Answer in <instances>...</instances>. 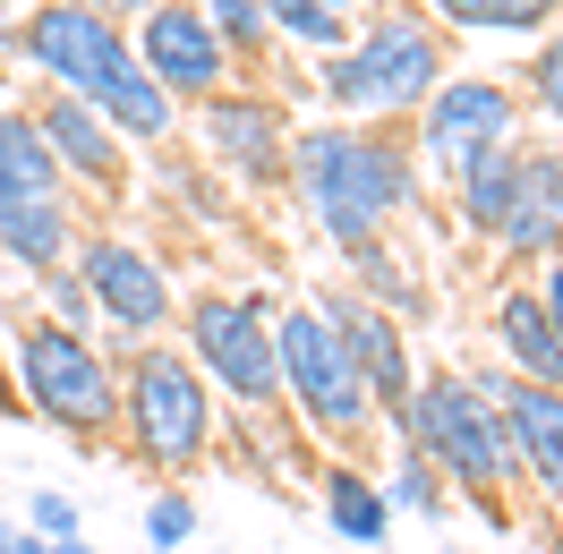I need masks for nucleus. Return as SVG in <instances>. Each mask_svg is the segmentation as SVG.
Masks as SVG:
<instances>
[{
	"mask_svg": "<svg viewBox=\"0 0 563 554\" xmlns=\"http://www.w3.org/2000/svg\"><path fill=\"white\" fill-rule=\"evenodd\" d=\"M18 52H26L69 103L103 111L111 137H137V145L172 137V95L137 69L120 18L86 9V0H43V9H26V26H18Z\"/></svg>",
	"mask_w": 563,
	"mask_h": 554,
	"instance_id": "nucleus-1",
	"label": "nucleus"
},
{
	"mask_svg": "<svg viewBox=\"0 0 563 554\" xmlns=\"http://www.w3.org/2000/svg\"><path fill=\"white\" fill-rule=\"evenodd\" d=\"M290 171H299L317 222L342 247L385 240V222L419 197V163H410V145L376 137V129H308V137L290 145Z\"/></svg>",
	"mask_w": 563,
	"mask_h": 554,
	"instance_id": "nucleus-2",
	"label": "nucleus"
},
{
	"mask_svg": "<svg viewBox=\"0 0 563 554\" xmlns=\"http://www.w3.org/2000/svg\"><path fill=\"white\" fill-rule=\"evenodd\" d=\"M393 418H401V452H419L427 469H435V478H453L461 495L495 503L504 486H521L512 444H504V410H495L470 376H427V384H410V401H401Z\"/></svg>",
	"mask_w": 563,
	"mask_h": 554,
	"instance_id": "nucleus-3",
	"label": "nucleus"
},
{
	"mask_svg": "<svg viewBox=\"0 0 563 554\" xmlns=\"http://www.w3.org/2000/svg\"><path fill=\"white\" fill-rule=\"evenodd\" d=\"M435 86H444L435 26L419 9H393V0L358 26L351 52H333V69H324V95L342 111H419Z\"/></svg>",
	"mask_w": 563,
	"mask_h": 554,
	"instance_id": "nucleus-4",
	"label": "nucleus"
},
{
	"mask_svg": "<svg viewBox=\"0 0 563 554\" xmlns=\"http://www.w3.org/2000/svg\"><path fill=\"white\" fill-rule=\"evenodd\" d=\"M120 426L145 469H188L213 444V392L188 367V350H137L120 384Z\"/></svg>",
	"mask_w": 563,
	"mask_h": 554,
	"instance_id": "nucleus-5",
	"label": "nucleus"
},
{
	"mask_svg": "<svg viewBox=\"0 0 563 554\" xmlns=\"http://www.w3.org/2000/svg\"><path fill=\"white\" fill-rule=\"evenodd\" d=\"M274 358H282V392L299 401V418H308L317 435H351L358 444V435L376 426V401H367V384H358L351 350H342V333H333L317 308H282Z\"/></svg>",
	"mask_w": 563,
	"mask_h": 554,
	"instance_id": "nucleus-6",
	"label": "nucleus"
},
{
	"mask_svg": "<svg viewBox=\"0 0 563 554\" xmlns=\"http://www.w3.org/2000/svg\"><path fill=\"white\" fill-rule=\"evenodd\" d=\"M18 384H26V401H35L52 426H69V435H103L111 418H120L111 358L95 342L60 333V324H26V333H18Z\"/></svg>",
	"mask_w": 563,
	"mask_h": 554,
	"instance_id": "nucleus-7",
	"label": "nucleus"
},
{
	"mask_svg": "<svg viewBox=\"0 0 563 554\" xmlns=\"http://www.w3.org/2000/svg\"><path fill=\"white\" fill-rule=\"evenodd\" d=\"M188 367L213 376L231 401L247 410H274L282 401V358H274V315L240 299V290H206L188 308Z\"/></svg>",
	"mask_w": 563,
	"mask_h": 554,
	"instance_id": "nucleus-8",
	"label": "nucleus"
},
{
	"mask_svg": "<svg viewBox=\"0 0 563 554\" xmlns=\"http://www.w3.org/2000/svg\"><path fill=\"white\" fill-rule=\"evenodd\" d=\"M137 69L163 86V95H222V77H231V52L213 43L206 9L197 0H154V9H137Z\"/></svg>",
	"mask_w": 563,
	"mask_h": 554,
	"instance_id": "nucleus-9",
	"label": "nucleus"
},
{
	"mask_svg": "<svg viewBox=\"0 0 563 554\" xmlns=\"http://www.w3.org/2000/svg\"><path fill=\"white\" fill-rule=\"evenodd\" d=\"M77 281H86L95 315H111L120 342H154V333L172 324V274H163L137 240H86Z\"/></svg>",
	"mask_w": 563,
	"mask_h": 554,
	"instance_id": "nucleus-10",
	"label": "nucleus"
},
{
	"mask_svg": "<svg viewBox=\"0 0 563 554\" xmlns=\"http://www.w3.org/2000/svg\"><path fill=\"white\" fill-rule=\"evenodd\" d=\"M317 315L342 333L358 384H367V401H376V410H401V401H410V384H419V376H410V342H401V324H393L376 299L342 290V281H324V290H317Z\"/></svg>",
	"mask_w": 563,
	"mask_h": 554,
	"instance_id": "nucleus-11",
	"label": "nucleus"
},
{
	"mask_svg": "<svg viewBox=\"0 0 563 554\" xmlns=\"http://www.w3.org/2000/svg\"><path fill=\"white\" fill-rule=\"evenodd\" d=\"M470 384L504 410V444H512L521 486H538L547 503H563V392H547V384H512L504 367H487V376H470Z\"/></svg>",
	"mask_w": 563,
	"mask_h": 554,
	"instance_id": "nucleus-12",
	"label": "nucleus"
},
{
	"mask_svg": "<svg viewBox=\"0 0 563 554\" xmlns=\"http://www.w3.org/2000/svg\"><path fill=\"white\" fill-rule=\"evenodd\" d=\"M512 86L495 77H444L419 111V154L427 163H470L478 145H512Z\"/></svg>",
	"mask_w": 563,
	"mask_h": 554,
	"instance_id": "nucleus-13",
	"label": "nucleus"
},
{
	"mask_svg": "<svg viewBox=\"0 0 563 554\" xmlns=\"http://www.w3.org/2000/svg\"><path fill=\"white\" fill-rule=\"evenodd\" d=\"M495 240H504V256H529V265H547L563 247V154H521Z\"/></svg>",
	"mask_w": 563,
	"mask_h": 554,
	"instance_id": "nucleus-14",
	"label": "nucleus"
},
{
	"mask_svg": "<svg viewBox=\"0 0 563 554\" xmlns=\"http://www.w3.org/2000/svg\"><path fill=\"white\" fill-rule=\"evenodd\" d=\"M495 350H504V376L512 384L563 392V333H555V315L538 308V290H504L495 299Z\"/></svg>",
	"mask_w": 563,
	"mask_h": 554,
	"instance_id": "nucleus-15",
	"label": "nucleus"
},
{
	"mask_svg": "<svg viewBox=\"0 0 563 554\" xmlns=\"http://www.w3.org/2000/svg\"><path fill=\"white\" fill-rule=\"evenodd\" d=\"M206 145L247 179H274L282 171V111L274 103H247V95H213L206 103Z\"/></svg>",
	"mask_w": 563,
	"mask_h": 554,
	"instance_id": "nucleus-16",
	"label": "nucleus"
},
{
	"mask_svg": "<svg viewBox=\"0 0 563 554\" xmlns=\"http://www.w3.org/2000/svg\"><path fill=\"white\" fill-rule=\"evenodd\" d=\"M35 137L52 145L60 171H86V179L120 171V137H111V120H103V111H86V103H69V95H52V103L35 111Z\"/></svg>",
	"mask_w": 563,
	"mask_h": 554,
	"instance_id": "nucleus-17",
	"label": "nucleus"
},
{
	"mask_svg": "<svg viewBox=\"0 0 563 554\" xmlns=\"http://www.w3.org/2000/svg\"><path fill=\"white\" fill-rule=\"evenodd\" d=\"M43 197H60V163L26 111H0V206H43Z\"/></svg>",
	"mask_w": 563,
	"mask_h": 554,
	"instance_id": "nucleus-18",
	"label": "nucleus"
},
{
	"mask_svg": "<svg viewBox=\"0 0 563 554\" xmlns=\"http://www.w3.org/2000/svg\"><path fill=\"white\" fill-rule=\"evenodd\" d=\"M461 171V222L470 231H504V206H512V171H521V145H478L470 163H453Z\"/></svg>",
	"mask_w": 563,
	"mask_h": 554,
	"instance_id": "nucleus-19",
	"label": "nucleus"
},
{
	"mask_svg": "<svg viewBox=\"0 0 563 554\" xmlns=\"http://www.w3.org/2000/svg\"><path fill=\"white\" fill-rule=\"evenodd\" d=\"M0 247H9V265L52 274V265L69 256V197H43V206H0Z\"/></svg>",
	"mask_w": 563,
	"mask_h": 554,
	"instance_id": "nucleus-20",
	"label": "nucleus"
},
{
	"mask_svg": "<svg viewBox=\"0 0 563 554\" xmlns=\"http://www.w3.org/2000/svg\"><path fill=\"white\" fill-rule=\"evenodd\" d=\"M324 520L342 529V538H358V546H385V486L376 478H358V469H324Z\"/></svg>",
	"mask_w": 563,
	"mask_h": 554,
	"instance_id": "nucleus-21",
	"label": "nucleus"
},
{
	"mask_svg": "<svg viewBox=\"0 0 563 554\" xmlns=\"http://www.w3.org/2000/svg\"><path fill=\"white\" fill-rule=\"evenodd\" d=\"M427 9H444L453 26H495V35H512V26H538V18H555L563 0H427Z\"/></svg>",
	"mask_w": 563,
	"mask_h": 554,
	"instance_id": "nucleus-22",
	"label": "nucleus"
},
{
	"mask_svg": "<svg viewBox=\"0 0 563 554\" xmlns=\"http://www.w3.org/2000/svg\"><path fill=\"white\" fill-rule=\"evenodd\" d=\"M265 26L299 35L308 52H342V43H351V26H342V18H324L317 0H265Z\"/></svg>",
	"mask_w": 563,
	"mask_h": 554,
	"instance_id": "nucleus-23",
	"label": "nucleus"
},
{
	"mask_svg": "<svg viewBox=\"0 0 563 554\" xmlns=\"http://www.w3.org/2000/svg\"><path fill=\"white\" fill-rule=\"evenodd\" d=\"M351 265L367 274V290H358V299H385V308H427V290H419V281H410V274H401V265L385 256V240L351 247Z\"/></svg>",
	"mask_w": 563,
	"mask_h": 554,
	"instance_id": "nucleus-24",
	"label": "nucleus"
},
{
	"mask_svg": "<svg viewBox=\"0 0 563 554\" xmlns=\"http://www.w3.org/2000/svg\"><path fill=\"white\" fill-rule=\"evenodd\" d=\"M385 512H444V478H435V469H427L419 452H401V461H393V478H385Z\"/></svg>",
	"mask_w": 563,
	"mask_h": 554,
	"instance_id": "nucleus-25",
	"label": "nucleus"
},
{
	"mask_svg": "<svg viewBox=\"0 0 563 554\" xmlns=\"http://www.w3.org/2000/svg\"><path fill=\"white\" fill-rule=\"evenodd\" d=\"M188 538H197V495L163 486V495L145 503V546H154V554H179Z\"/></svg>",
	"mask_w": 563,
	"mask_h": 554,
	"instance_id": "nucleus-26",
	"label": "nucleus"
},
{
	"mask_svg": "<svg viewBox=\"0 0 563 554\" xmlns=\"http://www.w3.org/2000/svg\"><path fill=\"white\" fill-rule=\"evenodd\" d=\"M206 9V26L222 52H247V43H265L274 26H265V0H197Z\"/></svg>",
	"mask_w": 563,
	"mask_h": 554,
	"instance_id": "nucleus-27",
	"label": "nucleus"
},
{
	"mask_svg": "<svg viewBox=\"0 0 563 554\" xmlns=\"http://www.w3.org/2000/svg\"><path fill=\"white\" fill-rule=\"evenodd\" d=\"M43 299H52L43 324H60V333H77V342L95 333V299H86V281H77V274H52V281H43Z\"/></svg>",
	"mask_w": 563,
	"mask_h": 554,
	"instance_id": "nucleus-28",
	"label": "nucleus"
},
{
	"mask_svg": "<svg viewBox=\"0 0 563 554\" xmlns=\"http://www.w3.org/2000/svg\"><path fill=\"white\" fill-rule=\"evenodd\" d=\"M26 529H35L43 546H60V538H86V529H77V503L60 495V486H35V503H26Z\"/></svg>",
	"mask_w": 563,
	"mask_h": 554,
	"instance_id": "nucleus-29",
	"label": "nucleus"
},
{
	"mask_svg": "<svg viewBox=\"0 0 563 554\" xmlns=\"http://www.w3.org/2000/svg\"><path fill=\"white\" fill-rule=\"evenodd\" d=\"M529 86H538V103L563 120V26L547 35V52H538V69H529Z\"/></svg>",
	"mask_w": 563,
	"mask_h": 554,
	"instance_id": "nucleus-30",
	"label": "nucleus"
},
{
	"mask_svg": "<svg viewBox=\"0 0 563 554\" xmlns=\"http://www.w3.org/2000/svg\"><path fill=\"white\" fill-rule=\"evenodd\" d=\"M529 290H538V308L555 315V333H563V256H547V274L529 281Z\"/></svg>",
	"mask_w": 563,
	"mask_h": 554,
	"instance_id": "nucleus-31",
	"label": "nucleus"
},
{
	"mask_svg": "<svg viewBox=\"0 0 563 554\" xmlns=\"http://www.w3.org/2000/svg\"><path fill=\"white\" fill-rule=\"evenodd\" d=\"M324 18H342V26H351V18H376V9H385V0H317Z\"/></svg>",
	"mask_w": 563,
	"mask_h": 554,
	"instance_id": "nucleus-32",
	"label": "nucleus"
},
{
	"mask_svg": "<svg viewBox=\"0 0 563 554\" xmlns=\"http://www.w3.org/2000/svg\"><path fill=\"white\" fill-rule=\"evenodd\" d=\"M86 9H103V18H111V9H154V0H86Z\"/></svg>",
	"mask_w": 563,
	"mask_h": 554,
	"instance_id": "nucleus-33",
	"label": "nucleus"
},
{
	"mask_svg": "<svg viewBox=\"0 0 563 554\" xmlns=\"http://www.w3.org/2000/svg\"><path fill=\"white\" fill-rule=\"evenodd\" d=\"M43 554H95V546H86V538H60V546H43Z\"/></svg>",
	"mask_w": 563,
	"mask_h": 554,
	"instance_id": "nucleus-34",
	"label": "nucleus"
},
{
	"mask_svg": "<svg viewBox=\"0 0 563 554\" xmlns=\"http://www.w3.org/2000/svg\"><path fill=\"white\" fill-rule=\"evenodd\" d=\"M0 9H9V0H0Z\"/></svg>",
	"mask_w": 563,
	"mask_h": 554,
	"instance_id": "nucleus-35",
	"label": "nucleus"
}]
</instances>
